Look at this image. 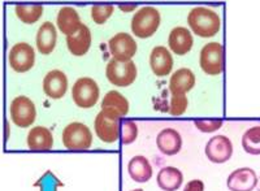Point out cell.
I'll return each instance as SVG.
<instances>
[{
	"label": "cell",
	"instance_id": "1",
	"mask_svg": "<svg viewBox=\"0 0 260 191\" xmlns=\"http://www.w3.org/2000/svg\"><path fill=\"white\" fill-rule=\"evenodd\" d=\"M187 25L195 36L212 38L221 29V20L212 9L207 7H195L187 15Z\"/></svg>",
	"mask_w": 260,
	"mask_h": 191
},
{
	"label": "cell",
	"instance_id": "2",
	"mask_svg": "<svg viewBox=\"0 0 260 191\" xmlns=\"http://www.w3.org/2000/svg\"><path fill=\"white\" fill-rule=\"evenodd\" d=\"M160 13L155 7H142L132 18V31L137 38H150L160 26Z\"/></svg>",
	"mask_w": 260,
	"mask_h": 191
},
{
	"label": "cell",
	"instance_id": "3",
	"mask_svg": "<svg viewBox=\"0 0 260 191\" xmlns=\"http://www.w3.org/2000/svg\"><path fill=\"white\" fill-rule=\"evenodd\" d=\"M61 141L69 151H86L91 147L92 133L82 122H72L62 130Z\"/></svg>",
	"mask_w": 260,
	"mask_h": 191
},
{
	"label": "cell",
	"instance_id": "4",
	"mask_svg": "<svg viewBox=\"0 0 260 191\" xmlns=\"http://www.w3.org/2000/svg\"><path fill=\"white\" fill-rule=\"evenodd\" d=\"M224 47L219 42L204 44L199 56L202 71L208 76H219L224 72Z\"/></svg>",
	"mask_w": 260,
	"mask_h": 191
},
{
	"label": "cell",
	"instance_id": "5",
	"mask_svg": "<svg viewBox=\"0 0 260 191\" xmlns=\"http://www.w3.org/2000/svg\"><path fill=\"white\" fill-rule=\"evenodd\" d=\"M99 86L90 77H81L72 87V99L82 109L92 108L99 100Z\"/></svg>",
	"mask_w": 260,
	"mask_h": 191
},
{
	"label": "cell",
	"instance_id": "6",
	"mask_svg": "<svg viewBox=\"0 0 260 191\" xmlns=\"http://www.w3.org/2000/svg\"><path fill=\"white\" fill-rule=\"evenodd\" d=\"M137 67L133 61L120 62L116 60H110L106 68V77L113 86L117 87H127L136 81Z\"/></svg>",
	"mask_w": 260,
	"mask_h": 191
},
{
	"label": "cell",
	"instance_id": "7",
	"mask_svg": "<svg viewBox=\"0 0 260 191\" xmlns=\"http://www.w3.org/2000/svg\"><path fill=\"white\" fill-rule=\"evenodd\" d=\"M11 120L18 128L31 126L37 117L36 104L27 97H17L11 102L9 107Z\"/></svg>",
	"mask_w": 260,
	"mask_h": 191
},
{
	"label": "cell",
	"instance_id": "8",
	"mask_svg": "<svg viewBox=\"0 0 260 191\" xmlns=\"http://www.w3.org/2000/svg\"><path fill=\"white\" fill-rule=\"evenodd\" d=\"M112 59L120 62L132 61L137 53V42L127 33H117L108 42Z\"/></svg>",
	"mask_w": 260,
	"mask_h": 191
},
{
	"label": "cell",
	"instance_id": "9",
	"mask_svg": "<svg viewBox=\"0 0 260 191\" xmlns=\"http://www.w3.org/2000/svg\"><path fill=\"white\" fill-rule=\"evenodd\" d=\"M8 61L11 68L17 73L29 72L36 62V51L26 42L16 43L9 51Z\"/></svg>",
	"mask_w": 260,
	"mask_h": 191
},
{
	"label": "cell",
	"instance_id": "10",
	"mask_svg": "<svg viewBox=\"0 0 260 191\" xmlns=\"http://www.w3.org/2000/svg\"><path fill=\"white\" fill-rule=\"evenodd\" d=\"M95 134L103 143H115L120 139V118L101 111L94 121Z\"/></svg>",
	"mask_w": 260,
	"mask_h": 191
},
{
	"label": "cell",
	"instance_id": "11",
	"mask_svg": "<svg viewBox=\"0 0 260 191\" xmlns=\"http://www.w3.org/2000/svg\"><path fill=\"white\" fill-rule=\"evenodd\" d=\"M204 152L213 164H224L233 155V143L228 137L215 136L207 142Z\"/></svg>",
	"mask_w": 260,
	"mask_h": 191
},
{
	"label": "cell",
	"instance_id": "12",
	"mask_svg": "<svg viewBox=\"0 0 260 191\" xmlns=\"http://www.w3.org/2000/svg\"><path fill=\"white\" fill-rule=\"evenodd\" d=\"M257 185V176L251 168H238L232 172L226 179L231 191H252Z\"/></svg>",
	"mask_w": 260,
	"mask_h": 191
},
{
	"label": "cell",
	"instance_id": "13",
	"mask_svg": "<svg viewBox=\"0 0 260 191\" xmlns=\"http://www.w3.org/2000/svg\"><path fill=\"white\" fill-rule=\"evenodd\" d=\"M43 91L51 99H61L68 90V78L61 71H51L43 78Z\"/></svg>",
	"mask_w": 260,
	"mask_h": 191
},
{
	"label": "cell",
	"instance_id": "14",
	"mask_svg": "<svg viewBox=\"0 0 260 191\" xmlns=\"http://www.w3.org/2000/svg\"><path fill=\"white\" fill-rule=\"evenodd\" d=\"M150 67L156 77L168 76L173 68V57L164 46H156L150 53Z\"/></svg>",
	"mask_w": 260,
	"mask_h": 191
},
{
	"label": "cell",
	"instance_id": "15",
	"mask_svg": "<svg viewBox=\"0 0 260 191\" xmlns=\"http://www.w3.org/2000/svg\"><path fill=\"white\" fill-rule=\"evenodd\" d=\"M156 146L161 153L167 156L177 155L182 147V137L176 129H162L156 137Z\"/></svg>",
	"mask_w": 260,
	"mask_h": 191
},
{
	"label": "cell",
	"instance_id": "16",
	"mask_svg": "<svg viewBox=\"0 0 260 191\" xmlns=\"http://www.w3.org/2000/svg\"><path fill=\"white\" fill-rule=\"evenodd\" d=\"M192 36L191 33L183 26H176L169 33L168 46L172 52L176 55L183 56L189 53L192 48Z\"/></svg>",
	"mask_w": 260,
	"mask_h": 191
},
{
	"label": "cell",
	"instance_id": "17",
	"mask_svg": "<svg viewBox=\"0 0 260 191\" xmlns=\"http://www.w3.org/2000/svg\"><path fill=\"white\" fill-rule=\"evenodd\" d=\"M102 111L107 115L113 116V117H124L129 112V102L126 98L118 91L107 92L106 97L102 100Z\"/></svg>",
	"mask_w": 260,
	"mask_h": 191
},
{
	"label": "cell",
	"instance_id": "18",
	"mask_svg": "<svg viewBox=\"0 0 260 191\" xmlns=\"http://www.w3.org/2000/svg\"><path fill=\"white\" fill-rule=\"evenodd\" d=\"M56 24L60 31L64 36H74L76 33L80 31L82 22L80 20V15L77 11L72 7H62L59 11V15L56 18Z\"/></svg>",
	"mask_w": 260,
	"mask_h": 191
},
{
	"label": "cell",
	"instance_id": "19",
	"mask_svg": "<svg viewBox=\"0 0 260 191\" xmlns=\"http://www.w3.org/2000/svg\"><path fill=\"white\" fill-rule=\"evenodd\" d=\"M195 85V76L190 69L181 68L172 74L169 80V91L172 95H186Z\"/></svg>",
	"mask_w": 260,
	"mask_h": 191
},
{
	"label": "cell",
	"instance_id": "20",
	"mask_svg": "<svg viewBox=\"0 0 260 191\" xmlns=\"http://www.w3.org/2000/svg\"><path fill=\"white\" fill-rule=\"evenodd\" d=\"M57 33L52 22L46 21L41 25L37 33V48L42 55H50L56 46Z\"/></svg>",
	"mask_w": 260,
	"mask_h": 191
},
{
	"label": "cell",
	"instance_id": "21",
	"mask_svg": "<svg viewBox=\"0 0 260 191\" xmlns=\"http://www.w3.org/2000/svg\"><path fill=\"white\" fill-rule=\"evenodd\" d=\"M26 142L31 151H50L53 146V136L47 128L36 126L29 132Z\"/></svg>",
	"mask_w": 260,
	"mask_h": 191
},
{
	"label": "cell",
	"instance_id": "22",
	"mask_svg": "<svg viewBox=\"0 0 260 191\" xmlns=\"http://www.w3.org/2000/svg\"><path fill=\"white\" fill-rule=\"evenodd\" d=\"M67 46H68L69 52L73 56L86 55L89 52L90 46H91V31L86 25H82L80 31L76 33L74 36L67 37Z\"/></svg>",
	"mask_w": 260,
	"mask_h": 191
},
{
	"label": "cell",
	"instance_id": "23",
	"mask_svg": "<svg viewBox=\"0 0 260 191\" xmlns=\"http://www.w3.org/2000/svg\"><path fill=\"white\" fill-rule=\"evenodd\" d=\"M127 173H129L130 178L136 182L146 183L152 177V167L145 156H134L127 164Z\"/></svg>",
	"mask_w": 260,
	"mask_h": 191
},
{
	"label": "cell",
	"instance_id": "24",
	"mask_svg": "<svg viewBox=\"0 0 260 191\" xmlns=\"http://www.w3.org/2000/svg\"><path fill=\"white\" fill-rule=\"evenodd\" d=\"M156 182L162 191H177L183 182V174L178 168L164 167L157 173Z\"/></svg>",
	"mask_w": 260,
	"mask_h": 191
},
{
	"label": "cell",
	"instance_id": "25",
	"mask_svg": "<svg viewBox=\"0 0 260 191\" xmlns=\"http://www.w3.org/2000/svg\"><path fill=\"white\" fill-rule=\"evenodd\" d=\"M15 11L18 20L26 25L36 24L37 21L43 15V7L38 6V4H34V6L21 4V6H16Z\"/></svg>",
	"mask_w": 260,
	"mask_h": 191
},
{
	"label": "cell",
	"instance_id": "26",
	"mask_svg": "<svg viewBox=\"0 0 260 191\" xmlns=\"http://www.w3.org/2000/svg\"><path fill=\"white\" fill-rule=\"evenodd\" d=\"M242 147L250 155H260V125L246 130L242 136Z\"/></svg>",
	"mask_w": 260,
	"mask_h": 191
},
{
	"label": "cell",
	"instance_id": "27",
	"mask_svg": "<svg viewBox=\"0 0 260 191\" xmlns=\"http://www.w3.org/2000/svg\"><path fill=\"white\" fill-rule=\"evenodd\" d=\"M137 137H138V126L133 121H124L120 126V141L122 144L127 146L136 142Z\"/></svg>",
	"mask_w": 260,
	"mask_h": 191
},
{
	"label": "cell",
	"instance_id": "28",
	"mask_svg": "<svg viewBox=\"0 0 260 191\" xmlns=\"http://www.w3.org/2000/svg\"><path fill=\"white\" fill-rule=\"evenodd\" d=\"M115 7L112 4H104V6H94L91 8V18L95 24L103 25L111 16L113 15Z\"/></svg>",
	"mask_w": 260,
	"mask_h": 191
},
{
	"label": "cell",
	"instance_id": "29",
	"mask_svg": "<svg viewBox=\"0 0 260 191\" xmlns=\"http://www.w3.org/2000/svg\"><path fill=\"white\" fill-rule=\"evenodd\" d=\"M189 100L186 95H172L169 104V113L172 116H182L186 112Z\"/></svg>",
	"mask_w": 260,
	"mask_h": 191
},
{
	"label": "cell",
	"instance_id": "30",
	"mask_svg": "<svg viewBox=\"0 0 260 191\" xmlns=\"http://www.w3.org/2000/svg\"><path fill=\"white\" fill-rule=\"evenodd\" d=\"M195 128L202 133H213L222 126L221 120H198L194 122Z\"/></svg>",
	"mask_w": 260,
	"mask_h": 191
},
{
	"label": "cell",
	"instance_id": "31",
	"mask_svg": "<svg viewBox=\"0 0 260 191\" xmlns=\"http://www.w3.org/2000/svg\"><path fill=\"white\" fill-rule=\"evenodd\" d=\"M183 191H204V183L201 179H191L183 187Z\"/></svg>",
	"mask_w": 260,
	"mask_h": 191
},
{
	"label": "cell",
	"instance_id": "32",
	"mask_svg": "<svg viewBox=\"0 0 260 191\" xmlns=\"http://www.w3.org/2000/svg\"><path fill=\"white\" fill-rule=\"evenodd\" d=\"M120 8H121L122 11H132V9L137 8V6H132V7H120Z\"/></svg>",
	"mask_w": 260,
	"mask_h": 191
},
{
	"label": "cell",
	"instance_id": "33",
	"mask_svg": "<svg viewBox=\"0 0 260 191\" xmlns=\"http://www.w3.org/2000/svg\"><path fill=\"white\" fill-rule=\"evenodd\" d=\"M256 190L260 191V177L257 178V185H256Z\"/></svg>",
	"mask_w": 260,
	"mask_h": 191
},
{
	"label": "cell",
	"instance_id": "34",
	"mask_svg": "<svg viewBox=\"0 0 260 191\" xmlns=\"http://www.w3.org/2000/svg\"><path fill=\"white\" fill-rule=\"evenodd\" d=\"M132 191H143L142 188H136V190H132Z\"/></svg>",
	"mask_w": 260,
	"mask_h": 191
}]
</instances>
